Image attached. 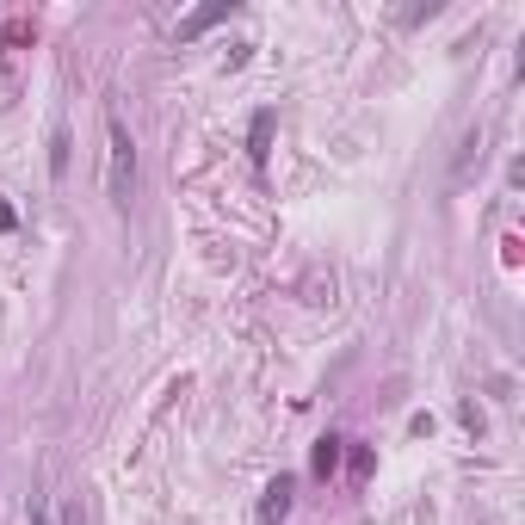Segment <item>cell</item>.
<instances>
[{
  "label": "cell",
  "instance_id": "52a82bcc",
  "mask_svg": "<svg viewBox=\"0 0 525 525\" xmlns=\"http://www.w3.org/2000/svg\"><path fill=\"white\" fill-rule=\"evenodd\" d=\"M266 136H272V112H260V118H254V136H248V143H254L248 155H254V161H266Z\"/></svg>",
  "mask_w": 525,
  "mask_h": 525
},
{
  "label": "cell",
  "instance_id": "9c48e42d",
  "mask_svg": "<svg viewBox=\"0 0 525 525\" xmlns=\"http://www.w3.org/2000/svg\"><path fill=\"white\" fill-rule=\"evenodd\" d=\"M13 223H19V217H13V204H7V198H0V229H13Z\"/></svg>",
  "mask_w": 525,
  "mask_h": 525
},
{
  "label": "cell",
  "instance_id": "6da1fadb",
  "mask_svg": "<svg viewBox=\"0 0 525 525\" xmlns=\"http://www.w3.org/2000/svg\"><path fill=\"white\" fill-rule=\"evenodd\" d=\"M105 192H112V210H130L136 198V143L118 112H105Z\"/></svg>",
  "mask_w": 525,
  "mask_h": 525
},
{
  "label": "cell",
  "instance_id": "8992f818",
  "mask_svg": "<svg viewBox=\"0 0 525 525\" xmlns=\"http://www.w3.org/2000/svg\"><path fill=\"white\" fill-rule=\"evenodd\" d=\"M50 173H56V180L68 173V130H62V124L50 130Z\"/></svg>",
  "mask_w": 525,
  "mask_h": 525
},
{
  "label": "cell",
  "instance_id": "ba28073f",
  "mask_svg": "<svg viewBox=\"0 0 525 525\" xmlns=\"http://www.w3.org/2000/svg\"><path fill=\"white\" fill-rule=\"evenodd\" d=\"M31 525H56L50 519V501H31Z\"/></svg>",
  "mask_w": 525,
  "mask_h": 525
},
{
  "label": "cell",
  "instance_id": "7a4b0ae2",
  "mask_svg": "<svg viewBox=\"0 0 525 525\" xmlns=\"http://www.w3.org/2000/svg\"><path fill=\"white\" fill-rule=\"evenodd\" d=\"M291 495H297V482L291 476H278V482H266V495H260V525H278L291 513Z\"/></svg>",
  "mask_w": 525,
  "mask_h": 525
},
{
  "label": "cell",
  "instance_id": "3957f363",
  "mask_svg": "<svg viewBox=\"0 0 525 525\" xmlns=\"http://www.w3.org/2000/svg\"><path fill=\"white\" fill-rule=\"evenodd\" d=\"M340 445H346V439H334V433H328V439H315V451H309L315 476H334V470H340Z\"/></svg>",
  "mask_w": 525,
  "mask_h": 525
},
{
  "label": "cell",
  "instance_id": "5b68a950",
  "mask_svg": "<svg viewBox=\"0 0 525 525\" xmlns=\"http://www.w3.org/2000/svg\"><path fill=\"white\" fill-rule=\"evenodd\" d=\"M217 19H229V7H204V13H192V19L180 25V38H198V31H210Z\"/></svg>",
  "mask_w": 525,
  "mask_h": 525
},
{
  "label": "cell",
  "instance_id": "277c9868",
  "mask_svg": "<svg viewBox=\"0 0 525 525\" xmlns=\"http://www.w3.org/2000/svg\"><path fill=\"white\" fill-rule=\"evenodd\" d=\"M476 161H482V130H470V136H464V149H458V167H451V180H458V186H464Z\"/></svg>",
  "mask_w": 525,
  "mask_h": 525
}]
</instances>
